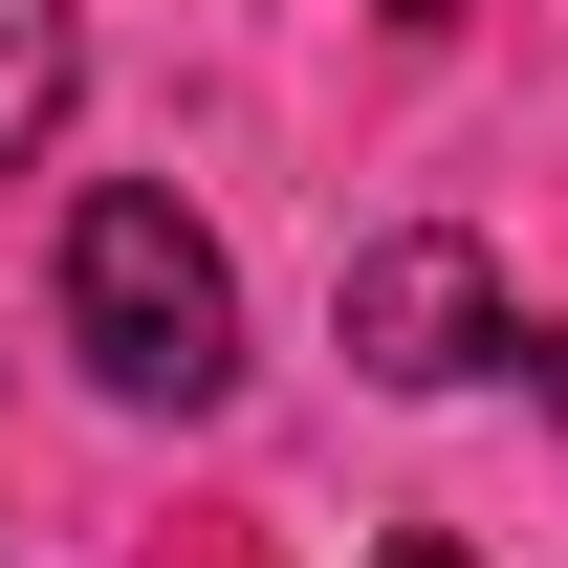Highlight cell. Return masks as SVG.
<instances>
[{
	"mask_svg": "<svg viewBox=\"0 0 568 568\" xmlns=\"http://www.w3.org/2000/svg\"><path fill=\"white\" fill-rule=\"evenodd\" d=\"M67 351L110 372L132 416H219V394H241V263H219L153 175L67 197Z\"/></svg>",
	"mask_w": 568,
	"mask_h": 568,
	"instance_id": "cell-1",
	"label": "cell"
},
{
	"mask_svg": "<svg viewBox=\"0 0 568 568\" xmlns=\"http://www.w3.org/2000/svg\"><path fill=\"white\" fill-rule=\"evenodd\" d=\"M328 328H351L372 394H481L525 328H503V263L459 241V219H394V241H351V284H328Z\"/></svg>",
	"mask_w": 568,
	"mask_h": 568,
	"instance_id": "cell-2",
	"label": "cell"
},
{
	"mask_svg": "<svg viewBox=\"0 0 568 568\" xmlns=\"http://www.w3.org/2000/svg\"><path fill=\"white\" fill-rule=\"evenodd\" d=\"M67 88H88V22H67V0H0V175L67 132Z\"/></svg>",
	"mask_w": 568,
	"mask_h": 568,
	"instance_id": "cell-3",
	"label": "cell"
},
{
	"mask_svg": "<svg viewBox=\"0 0 568 568\" xmlns=\"http://www.w3.org/2000/svg\"><path fill=\"white\" fill-rule=\"evenodd\" d=\"M372 568H459V547H437V525H416V547H372Z\"/></svg>",
	"mask_w": 568,
	"mask_h": 568,
	"instance_id": "cell-4",
	"label": "cell"
},
{
	"mask_svg": "<svg viewBox=\"0 0 568 568\" xmlns=\"http://www.w3.org/2000/svg\"><path fill=\"white\" fill-rule=\"evenodd\" d=\"M394 22H459V0H394Z\"/></svg>",
	"mask_w": 568,
	"mask_h": 568,
	"instance_id": "cell-5",
	"label": "cell"
},
{
	"mask_svg": "<svg viewBox=\"0 0 568 568\" xmlns=\"http://www.w3.org/2000/svg\"><path fill=\"white\" fill-rule=\"evenodd\" d=\"M547 394H568V351H547Z\"/></svg>",
	"mask_w": 568,
	"mask_h": 568,
	"instance_id": "cell-6",
	"label": "cell"
}]
</instances>
